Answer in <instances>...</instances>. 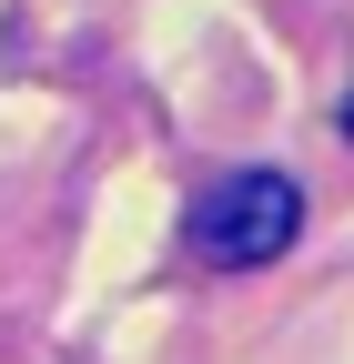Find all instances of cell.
Listing matches in <instances>:
<instances>
[{
  "label": "cell",
  "instance_id": "obj_1",
  "mask_svg": "<svg viewBox=\"0 0 354 364\" xmlns=\"http://www.w3.org/2000/svg\"><path fill=\"white\" fill-rule=\"evenodd\" d=\"M294 233H304V193H294V172H223V182L193 203V253L223 263V273L284 263Z\"/></svg>",
  "mask_w": 354,
  "mask_h": 364
}]
</instances>
